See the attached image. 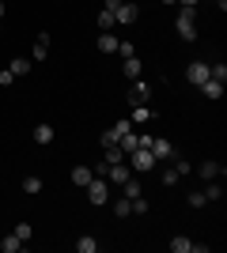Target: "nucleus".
<instances>
[{
  "label": "nucleus",
  "instance_id": "7c9ffc66",
  "mask_svg": "<svg viewBox=\"0 0 227 253\" xmlns=\"http://www.w3.org/2000/svg\"><path fill=\"white\" fill-rule=\"evenodd\" d=\"M220 193H224V189H220L216 181H212V185H208V189H205V197H208V201H220Z\"/></svg>",
  "mask_w": 227,
  "mask_h": 253
},
{
  "label": "nucleus",
  "instance_id": "b1692460",
  "mask_svg": "<svg viewBox=\"0 0 227 253\" xmlns=\"http://www.w3.org/2000/svg\"><path fill=\"white\" fill-rule=\"evenodd\" d=\"M205 204H208L205 189H193V193H189V208H205Z\"/></svg>",
  "mask_w": 227,
  "mask_h": 253
},
{
  "label": "nucleus",
  "instance_id": "f3484780",
  "mask_svg": "<svg viewBox=\"0 0 227 253\" xmlns=\"http://www.w3.org/2000/svg\"><path fill=\"white\" fill-rule=\"evenodd\" d=\"M114 27H118V23H114V11L102 8V11H98V31H114Z\"/></svg>",
  "mask_w": 227,
  "mask_h": 253
},
{
  "label": "nucleus",
  "instance_id": "c85d7f7f",
  "mask_svg": "<svg viewBox=\"0 0 227 253\" xmlns=\"http://www.w3.org/2000/svg\"><path fill=\"white\" fill-rule=\"evenodd\" d=\"M38 189H42V181H38V178H23V193H38Z\"/></svg>",
  "mask_w": 227,
  "mask_h": 253
},
{
  "label": "nucleus",
  "instance_id": "0eeeda50",
  "mask_svg": "<svg viewBox=\"0 0 227 253\" xmlns=\"http://www.w3.org/2000/svg\"><path fill=\"white\" fill-rule=\"evenodd\" d=\"M185 76H189V84H197V87H201V84L208 80V76H212V72H208V61H193Z\"/></svg>",
  "mask_w": 227,
  "mask_h": 253
},
{
  "label": "nucleus",
  "instance_id": "2eb2a0df",
  "mask_svg": "<svg viewBox=\"0 0 227 253\" xmlns=\"http://www.w3.org/2000/svg\"><path fill=\"white\" fill-rule=\"evenodd\" d=\"M91 178H95V170H91V167H76L72 170V185H87Z\"/></svg>",
  "mask_w": 227,
  "mask_h": 253
},
{
  "label": "nucleus",
  "instance_id": "a211bd4d",
  "mask_svg": "<svg viewBox=\"0 0 227 253\" xmlns=\"http://www.w3.org/2000/svg\"><path fill=\"white\" fill-rule=\"evenodd\" d=\"M125 76H129V80H140V61H136V53L125 57Z\"/></svg>",
  "mask_w": 227,
  "mask_h": 253
},
{
  "label": "nucleus",
  "instance_id": "4be33fe9",
  "mask_svg": "<svg viewBox=\"0 0 227 253\" xmlns=\"http://www.w3.org/2000/svg\"><path fill=\"white\" fill-rule=\"evenodd\" d=\"M121 189H125V197H129V201H133V197H140V181L125 178V181H121Z\"/></svg>",
  "mask_w": 227,
  "mask_h": 253
},
{
  "label": "nucleus",
  "instance_id": "5701e85b",
  "mask_svg": "<svg viewBox=\"0 0 227 253\" xmlns=\"http://www.w3.org/2000/svg\"><path fill=\"white\" fill-rule=\"evenodd\" d=\"M133 121H118V125H114V128H106V132H110V136H114V140H121V136H125V132H133Z\"/></svg>",
  "mask_w": 227,
  "mask_h": 253
},
{
  "label": "nucleus",
  "instance_id": "39448f33",
  "mask_svg": "<svg viewBox=\"0 0 227 253\" xmlns=\"http://www.w3.org/2000/svg\"><path fill=\"white\" fill-rule=\"evenodd\" d=\"M136 15H140V11H136L133 0H121L118 8H114V23H136Z\"/></svg>",
  "mask_w": 227,
  "mask_h": 253
},
{
  "label": "nucleus",
  "instance_id": "72a5a7b5",
  "mask_svg": "<svg viewBox=\"0 0 227 253\" xmlns=\"http://www.w3.org/2000/svg\"><path fill=\"white\" fill-rule=\"evenodd\" d=\"M174 4H182V8H193L197 0H174Z\"/></svg>",
  "mask_w": 227,
  "mask_h": 253
},
{
  "label": "nucleus",
  "instance_id": "f257e3e1",
  "mask_svg": "<svg viewBox=\"0 0 227 253\" xmlns=\"http://www.w3.org/2000/svg\"><path fill=\"white\" fill-rule=\"evenodd\" d=\"M174 31H178V38H182V42H193V38H197V15H193V8H178Z\"/></svg>",
  "mask_w": 227,
  "mask_h": 253
},
{
  "label": "nucleus",
  "instance_id": "c756f323",
  "mask_svg": "<svg viewBox=\"0 0 227 253\" xmlns=\"http://www.w3.org/2000/svg\"><path fill=\"white\" fill-rule=\"evenodd\" d=\"M159 181H163V185H178V174H174V167H171V170H163V178H159Z\"/></svg>",
  "mask_w": 227,
  "mask_h": 253
},
{
  "label": "nucleus",
  "instance_id": "20e7f679",
  "mask_svg": "<svg viewBox=\"0 0 227 253\" xmlns=\"http://www.w3.org/2000/svg\"><path fill=\"white\" fill-rule=\"evenodd\" d=\"M148 151H151V155H155V163H159V159H174V155H178V151H174V144H171V140H167V136H159V140L151 136Z\"/></svg>",
  "mask_w": 227,
  "mask_h": 253
},
{
  "label": "nucleus",
  "instance_id": "aec40b11",
  "mask_svg": "<svg viewBox=\"0 0 227 253\" xmlns=\"http://www.w3.org/2000/svg\"><path fill=\"white\" fill-rule=\"evenodd\" d=\"M34 140H38V144H49V140H53V125H38L34 128Z\"/></svg>",
  "mask_w": 227,
  "mask_h": 253
},
{
  "label": "nucleus",
  "instance_id": "9b49d317",
  "mask_svg": "<svg viewBox=\"0 0 227 253\" xmlns=\"http://www.w3.org/2000/svg\"><path fill=\"white\" fill-rule=\"evenodd\" d=\"M106 178H110V181H118V185H121V181L129 178V167H125V163H110V170H106Z\"/></svg>",
  "mask_w": 227,
  "mask_h": 253
},
{
  "label": "nucleus",
  "instance_id": "7ed1b4c3",
  "mask_svg": "<svg viewBox=\"0 0 227 253\" xmlns=\"http://www.w3.org/2000/svg\"><path fill=\"white\" fill-rule=\"evenodd\" d=\"M84 189H87V201H91V204H98V208H102V204L110 201V189H106V181H102V178H91V181L84 185Z\"/></svg>",
  "mask_w": 227,
  "mask_h": 253
},
{
  "label": "nucleus",
  "instance_id": "423d86ee",
  "mask_svg": "<svg viewBox=\"0 0 227 253\" xmlns=\"http://www.w3.org/2000/svg\"><path fill=\"white\" fill-rule=\"evenodd\" d=\"M148 98H151V87L144 84V80H133V91H129V102L133 106H148Z\"/></svg>",
  "mask_w": 227,
  "mask_h": 253
},
{
  "label": "nucleus",
  "instance_id": "f03ea898",
  "mask_svg": "<svg viewBox=\"0 0 227 253\" xmlns=\"http://www.w3.org/2000/svg\"><path fill=\"white\" fill-rule=\"evenodd\" d=\"M129 163H133V170H136V174H148V170L155 167V155H151L148 148H133V151H129Z\"/></svg>",
  "mask_w": 227,
  "mask_h": 253
},
{
  "label": "nucleus",
  "instance_id": "2f4dec72",
  "mask_svg": "<svg viewBox=\"0 0 227 253\" xmlns=\"http://www.w3.org/2000/svg\"><path fill=\"white\" fill-rule=\"evenodd\" d=\"M11 84H15V76H11L8 68H4V72H0V87H11Z\"/></svg>",
  "mask_w": 227,
  "mask_h": 253
},
{
  "label": "nucleus",
  "instance_id": "4468645a",
  "mask_svg": "<svg viewBox=\"0 0 227 253\" xmlns=\"http://www.w3.org/2000/svg\"><path fill=\"white\" fill-rule=\"evenodd\" d=\"M98 49H102V53H118V38H114L110 31H102V34H98Z\"/></svg>",
  "mask_w": 227,
  "mask_h": 253
},
{
  "label": "nucleus",
  "instance_id": "ddd939ff",
  "mask_svg": "<svg viewBox=\"0 0 227 253\" xmlns=\"http://www.w3.org/2000/svg\"><path fill=\"white\" fill-rule=\"evenodd\" d=\"M8 72L15 76V80H19V76H27V72H31V61H27V57H15V61L8 64Z\"/></svg>",
  "mask_w": 227,
  "mask_h": 253
},
{
  "label": "nucleus",
  "instance_id": "6e6552de",
  "mask_svg": "<svg viewBox=\"0 0 227 253\" xmlns=\"http://www.w3.org/2000/svg\"><path fill=\"white\" fill-rule=\"evenodd\" d=\"M197 174H201V178H205V181H216L220 174H224V167H220V163H212V159H208V163H201V170H197Z\"/></svg>",
  "mask_w": 227,
  "mask_h": 253
},
{
  "label": "nucleus",
  "instance_id": "cd10ccee",
  "mask_svg": "<svg viewBox=\"0 0 227 253\" xmlns=\"http://www.w3.org/2000/svg\"><path fill=\"white\" fill-rule=\"evenodd\" d=\"M148 211V201H144V193L140 197H133V215H144Z\"/></svg>",
  "mask_w": 227,
  "mask_h": 253
},
{
  "label": "nucleus",
  "instance_id": "9d476101",
  "mask_svg": "<svg viewBox=\"0 0 227 253\" xmlns=\"http://www.w3.org/2000/svg\"><path fill=\"white\" fill-rule=\"evenodd\" d=\"M171 250L174 253H197V242H189L185 234H178V238H171Z\"/></svg>",
  "mask_w": 227,
  "mask_h": 253
},
{
  "label": "nucleus",
  "instance_id": "f704fd0d",
  "mask_svg": "<svg viewBox=\"0 0 227 253\" xmlns=\"http://www.w3.org/2000/svg\"><path fill=\"white\" fill-rule=\"evenodd\" d=\"M0 19H4V0H0Z\"/></svg>",
  "mask_w": 227,
  "mask_h": 253
},
{
  "label": "nucleus",
  "instance_id": "473e14b6",
  "mask_svg": "<svg viewBox=\"0 0 227 253\" xmlns=\"http://www.w3.org/2000/svg\"><path fill=\"white\" fill-rule=\"evenodd\" d=\"M118 4H121V0H102V8H110V11L118 8Z\"/></svg>",
  "mask_w": 227,
  "mask_h": 253
},
{
  "label": "nucleus",
  "instance_id": "6ab92c4d",
  "mask_svg": "<svg viewBox=\"0 0 227 253\" xmlns=\"http://www.w3.org/2000/svg\"><path fill=\"white\" fill-rule=\"evenodd\" d=\"M76 250H80V253H95V250H98V242L91 238V234H84V238H76Z\"/></svg>",
  "mask_w": 227,
  "mask_h": 253
},
{
  "label": "nucleus",
  "instance_id": "412c9836",
  "mask_svg": "<svg viewBox=\"0 0 227 253\" xmlns=\"http://www.w3.org/2000/svg\"><path fill=\"white\" fill-rule=\"evenodd\" d=\"M136 144H140V140H136V132H125V136H121V140H118V148H121V151H125V155H129V151H133V148H136Z\"/></svg>",
  "mask_w": 227,
  "mask_h": 253
},
{
  "label": "nucleus",
  "instance_id": "393cba45",
  "mask_svg": "<svg viewBox=\"0 0 227 253\" xmlns=\"http://www.w3.org/2000/svg\"><path fill=\"white\" fill-rule=\"evenodd\" d=\"M0 250H4V253H15V250H23V242L15 238V234H8V238L0 242Z\"/></svg>",
  "mask_w": 227,
  "mask_h": 253
},
{
  "label": "nucleus",
  "instance_id": "dca6fc26",
  "mask_svg": "<svg viewBox=\"0 0 227 253\" xmlns=\"http://www.w3.org/2000/svg\"><path fill=\"white\" fill-rule=\"evenodd\" d=\"M11 234H15V238H19V242L27 246V242L34 238V227H31V223H15V231H11Z\"/></svg>",
  "mask_w": 227,
  "mask_h": 253
},
{
  "label": "nucleus",
  "instance_id": "bb28decb",
  "mask_svg": "<svg viewBox=\"0 0 227 253\" xmlns=\"http://www.w3.org/2000/svg\"><path fill=\"white\" fill-rule=\"evenodd\" d=\"M133 121H151V110L148 106H133Z\"/></svg>",
  "mask_w": 227,
  "mask_h": 253
},
{
  "label": "nucleus",
  "instance_id": "c9c22d12",
  "mask_svg": "<svg viewBox=\"0 0 227 253\" xmlns=\"http://www.w3.org/2000/svg\"><path fill=\"white\" fill-rule=\"evenodd\" d=\"M159 4H174V0H159Z\"/></svg>",
  "mask_w": 227,
  "mask_h": 253
},
{
  "label": "nucleus",
  "instance_id": "1a4fd4ad",
  "mask_svg": "<svg viewBox=\"0 0 227 253\" xmlns=\"http://www.w3.org/2000/svg\"><path fill=\"white\" fill-rule=\"evenodd\" d=\"M201 95H205V98H220V95H224V84H220V80H212V76H208L205 84H201Z\"/></svg>",
  "mask_w": 227,
  "mask_h": 253
},
{
  "label": "nucleus",
  "instance_id": "e433bc0d",
  "mask_svg": "<svg viewBox=\"0 0 227 253\" xmlns=\"http://www.w3.org/2000/svg\"><path fill=\"white\" fill-rule=\"evenodd\" d=\"M0 31H4V27H0Z\"/></svg>",
  "mask_w": 227,
  "mask_h": 253
},
{
  "label": "nucleus",
  "instance_id": "f8f14e48",
  "mask_svg": "<svg viewBox=\"0 0 227 253\" xmlns=\"http://www.w3.org/2000/svg\"><path fill=\"white\" fill-rule=\"evenodd\" d=\"M45 53H49V34H38V38H34V61H42V57H45Z\"/></svg>",
  "mask_w": 227,
  "mask_h": 253
},
{
  "label": "nucleus",
  "instance_id": "a878e982",
  "mask_svg": "<svg viewBox=\"0 0 227 253\" xmlns=\"http://www.w3.org/2000/svg\"><path fill=\"white\" fill-rule=\"evenodd\" d=\"M114 211H118V215H133V201H129V197H121V201L114 204Z\"/></svg>",
  "mask_w": 227,
  "mask_h": 253
}]
</instances>
